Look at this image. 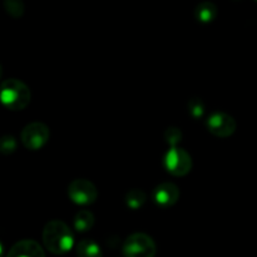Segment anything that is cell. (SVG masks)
Instances as JSON below:
<instances>
[{"label":"cell","mask_w":257,"mask_h":257,"mask_svg":"<svg viewBox=\"0 0 257 257\" xmlns=\"http://www.w3.org/2000/svg\"><path fill=\"white\" fill-rule=\"evenodd\" d=\"M163 163L166 170L173 176H185L192 168L191 156L182 148H171L166 155Z\"/></svg>","instance_id":"cell-6"},{"label":"cell","mask_w":257,"mask_h":257,"mask_svg":"<svg viewBox=\"0 0 257 257\" xmlns=\"http://www.w3.org/2000/svg\"><path fill=\"white\" fill-rule=\"evenodd\" d=\"M180 197V190L175 183L163 182L153 191V200L160 207L167 208L175 205Z\"/></svg>","instance_id":"cell-8"},{"label":"cell","mask_w":257,"mask_h":257,"mask_svg":"<svg viewBox=\"0 0 257 257\" xmlns=\"http://www.w3.org/2000/svg\"><path fill=\"white\" fill-rule=\"evenodd\" d=\"M207 128L217 137H230L236 131V122L233 117L225 112H215L207 119Z\"/></svg>","instance_id":"cell-7"},{"label":"cell","mask_w":257,"mask_h":257,"mask_svg":"<svg viewBox=\"0 0 257 257\" xmlns=\"http://www.w3.org/2000/svg\"><path fill=\"white\" fill-rule=\"evenodd\" d=\"M78 257H102L99 245L93 240H82L77 245Z\"/></svg>","instance_id":"cell-11"},{"label":"cell","mask_w":257,"mask_h":257,"mask_svg":"<svg viewBox=\"0 0 257 257\" xmlns=\"http://www.w3.org/2000/svg\"><path fill=\"white\" fill-rule=\"evenodd\" d=\"M49 128L42 122L29 123L22 132V143L27 150L38 151L49 140Z\"/></svg>","instance_id":"cell-4"},{"label":"cell","mask_w":257,"mask_h":257,"mask_svg":"<svg viewBox=\"0 0 257 257\" xmlns=\"http://www.w3.org/2000/svg\"><path fill=\"white\" fill-rule=\"evenodd\" d=\"M203 112H205V108L201 100H191L190 103V113L195 118L202 117Z\"/></svg>","instance_id":"cell-16"},{"label":"cell","mask_w":257,"mask_h":257,"mask_svg":"<svg viewBox=\"0 0 257 257\" xmlns=\"http://www.w3.org/2000/svg\"><path fill=\"white\" fill-rule=\"evenodd\" d=\"M196 18L201 23H211L217 17V7L211 2H203L195 10Z\"/></svg>","instance_id":"cell-10"},{"label":"cell","mask_w":257,"mask_h":257,"mask_svg":"<svg viewBox=\"0 0 257 257\" xmlns=\"http://www.w3.org/2000/svg\"><path fill=\"white\" fill-rule=\"evenodd\" d=\"M45 248L55 255H64L74 246V236L67 225L60 220H53L45 225L43 231Z\"/></svg>","instance_id":"cell-1"},{"label":"cell","mask_w":257,"mask_h":257,"mask_svg":"<svg viewBox=\"0 0 257 257\" xmlns=\"http://www.w3.org/2000/svg\"><path fill=\"white\" fill-rule=\"evenodd\" d=\"M156 243L146 233H133L123 243V255L125 257H155Z\"/></svg>","instance_id":"cell-3"},{"label":"cell","mask_w":257,"mask_h":257,"mask_svg":"<svg viewBox=\"0 0 257 257\" xmlns=\"http://www.w3.org/2000/svg\"><path fill=\"white\" fill-rule=\"evenodd\" d=\"M0 99L8 109L23 110L30 103L32 93L22 80L8 79L2 84Z\"/></svg>","instance_id":"cell-2"},{"label":"cell","mask_w":257,"mask_h":257,"mask_svg":"<svg viewBox=\"0 0 257 257\" xmlns=\"http://www.w3.org/2000/svg\"><path fill=\"white\" fill-rule=\"evenodd\" d=\"M68 196L74 203L80 206L92 205L98 197L97 187L88 180H74L68 187Z\"/></svg>","instance_id":"cell-5"},{"label":"cell","mask_w":257,"mask_h":257,"mask_svg":"<svg viewBox=\"0 0 257 257\" xmlns=\"http://www.w3.org/2000/svg\"><path fill=\"white\" fill-rule=\"evenodd\" d=\"M93 225H94V216L90 211L83 210L75 215L74 228L78 232H87L93 227Z\"/></svg>","instance_id":"cell-12"},{"label":"cell","mask_w":257,"mask_h":257,"mask_svg":"<svg viewBox=\"0 0 257 257\" xmlns=\"http://www.w3.org/2000/svg\"><path fill=\"white\" fill-rule=\"evenodd\" d=\"M165 138L168 142V145H171V148H173L176 147V145L181 141L182 133H181V131L177 130V128H168V130L166 131Z\"/></svg>","instance_id":"cell-15"},{"label":"cell","mask_w":257,"mask_h":257,"mask_svg":"<svg viewBox=\"0 0 257 257\" xmlns=\"http://www.w3.org/2000/svg\"><path fill=\"white\" fill-rule=\"evenodd\" d=\"M146 202V195L143 191L141 190H132L127 193L125 196V203L130 208L137 210V208L142 207Z\"/></svg>","instance_id":"cell-13"},{"label":"cell","mask_w":257,"mask_h":257,"mask_svg":"<svg viewBox=\"0 0 257 257\" xmlns=\"http://www.w3.org/2000/svg\"><path fill=\"white\" fill-rule=\"evenodd\" d=\"M7 257H45V253L37 241L22 240L10 248Z\"/></svg>","instance_id":"cell-9"},{"label":"cell","mask_w":257,"mask_h":257,"mask_svg":"<svg viewBox=\"0 0 257 257\" xmlns=\"http://www.w3.org/2000/svg\"><path fill=\"white\" fill-rule=\"evenodd\" d=\"M0 150L4 155H10L17 150V141L13 136H4L0 141Z\"/></svg>","instance_id":"cell-14"}]
</instances>
